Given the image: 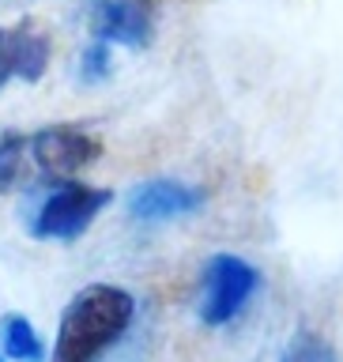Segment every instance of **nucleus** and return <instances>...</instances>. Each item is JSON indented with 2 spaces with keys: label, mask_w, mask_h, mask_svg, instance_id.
Instances as JSON below:
<instances>
[{
  "label": "nucleus",
  "mask_w": 343,
  "mask_h": 362,
  "mask_svg": "<svg viewBox=\"0 0 343 362\" xmlns=\"http://www.w3.org/2000/svg\"><path fill=\"white\" fill-rule=\"evenodd\" d=\"M113 200L110 189L83 185V181H50L45 197L30 215V234L34 238H53V242H76L98 211H106Z\"/></svg>",
  "instance_id": "2"
},
{
  "label": "nucleus",
  "mask_w": 343,
  "mask_h": 362,
  "mask_svg": "<svg viewBox=\"0 0 343 362\" xmlns=\"http://www.w3.org/2000/svg\"><path fill=\"white\" fill-rule=\"evenodd\" d=\"M23 155H27V136H19V132L0 136V192H8L16 185Z\"/></svg>",
  "instance_id": "9"
},
{
  "label": "nucleus",
  "mask_w": 343,
  "mask_h": 362,
  "mask_svg": "<svg viewBox=\"0 0 343 362\" xmlns=\"http://www.w3.org/2000/svg\"><path fill=\"white\" fill-rule=\"evenodd\" d=\"M283 362H287V358H283Z\"/></svg>",
  "instance_id": "13"
},
{
  "label": "nucleus",
  "mask_w": 343,
  "mask_h": 362,
  "mask_svg": "<svg viewBox=\"0 0 343 362\" xmlns=\"http://www.w3.org/2000/svg\"><path fill=\"white\" fill-rule=\"evenodd\" d=\"M0 347H4V358L11 362H45L42 339L23 313H8L0 321Z\"/></svg>",
  "instance_id": "8"
},
{
  "label": "nucleus",
  "mask_w": 343,
  "mask_h": 362,
  "mask_svg": "<svg viewBox=\"0 0 343 362\" xmlns=\"http://www.w3.org/2000/svg\"><path fill=\"white\" fill-rule=\"evenodd\" d=\"M0 362H8V358H4V355H0Z\"/></svg>",
  "instance_id": "12"
},
{
  "label": "nucleus",
  "mask_w": 343,
  "mask_h": 362,
  "mask_svg": "<svg viewBox=\"0 0 343 362\" xmlns=\"http://www.w3.org/2000/svg\"><path fill=\"white\" fill-rule=\"evenodd\" d=\"M136 298L113 283H91L64 305L50 362H98L129 332Z\"/></svg>",
  "instance_id": "1"
},
{
  "label": "nucleus",
  "mask_w": 343,
  "mask_h": 362,
  "mask_svg": "<svg viewBox=\"0 0 343 362\" xmlns=\"http://www.w3.org/2000/svg\"><path fill=\"white\" fill-rule=\"evenodd\" d=\"M91 34L98 42H117L129 49H144L151 42L155 27V4L151 0H95L91 4Z\"/></svg>",
  "instance_id": "6"
},
{
  "label": "nucleus",
  "mask_w": 343,
  "mask_h": 362,
  "mask_svg": "<svg viewBox=\"0 0 343 362\" xmlns=\"http://www.w3.org/2000/svg\"><path fill=\"white\" fill-rule=\"evenodd\" d=\"M287 362H336V351L328 347L321 336L298 332V336H294V344H291Z\"/></svg>",
  "instance_id": "10"
},
{
  "label": "nucleus",
  "mask_w": 343,
  "mask_h": 362,
  "mask_svg": "<svg viewBox=\"0 0 343 362\" xmlns=\"http://www.w3.org/2000/svg\"><path fill=\"white\" fill-rule=\"evenodd\" d=\"M27 147L38 174L50 181H72L79 170H87L102 155L98 136H91L87 129H76V124H53V129L34 132Z\"/></svg>",
  "instance_id": "4"
},
{
  "label": "nucleus",
  "mask_w": 343,
  "mask_h": 362,
  "mask_svg": "<svg viewBox=\"0 0 343 362\" xmlns=\"http://www.w3.org/2000/svg\"><path fill=\"white\" fill-rule=\"evenodd\" d=\"M204 204V189H192L185 181H144L129 192V215L136 223H170L181 219V215L197 211Z\"/></svg>",
  "instance_id": "7"
},
{
  "label": "nucleus",
  "mask_w": 343,
  "mask_h": 362,
  "mask_svg": "<svg viewBox=\"0 0 343 362\" xmlns=\"http://www.w3.org/2000/svg\"><path fill=\"white\" fill-rule=\"evenodd\" d=\"M260 287V272L249 260L234 253H219L204 268V294H200V321L204 325H226L242 313V305Z\"/></svg>",
  "instance_id": "3"
},
{
  "label": "nucleus",
  "mask_w": 343,
  "mask_h": 362,
  "mask_svg": "<svg viewBox=\"0 0 343 362\" xmlns=\"http://www.w3.org/2000/svg\"><path fill=\"white\" fill-rule=\"evenodd\" d=\"M53 38L38 19H23L16 27H0V90L11 79L38 83L50 68Z\"/></svg>",
  "instance_id": "5"
},
{
  "label": "nucleus",
  "mask_w": 343,
  "mask_h": 362,
  "mask_svg": "<svg viewBox=\"0 0 343 362\" xmlns=\"http://www.w3.org/2000/svg\"><path fill=\"white\" fill-rule=\"evenodd\" d=\"M110 76V45L98 42L91 45V49L83 53V64H79V79L83 83H102V79Z\"/></svg>",
  "instance_id": "11"
}]
</instances>
